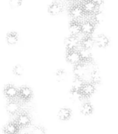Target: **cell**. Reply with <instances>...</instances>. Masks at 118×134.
<instances>
[{"instance_id": "obj_1", "label": "cell", "mask_w": 118, "mask_h": 134, "mask_svg": "<svg viewBox=\"0 0 118 134\" xmlns=\"http://www.w3.org/2000/svg\"><path fill=\"white\" fill-rule=\"evenodd\" d=\"M32 121L30 115L26 111L19 112L17 114V116L16 118V123L18 126L20 127V128H25L30 126Z\"/></svg>"}, {"instance_id": "obj_2", "label": "cell", "mask_w": 118, "mask_h": 134, "mask_svg": "<svg viewBox=\"0 0 118 134\" xmlns=\"http://www.w3.org/2000/svg\"><path fill=\"white\" fill-rule=\"evenodd\" d=\"M18 97L23 101H29L33 97V91L32 89L27 86H21L18 89Z\"/></svg>"}, {"instance_id": "obj_3", "label": "cell", "mask_w": 118, "mask_h": 134, "mask_svg": "<svg viewBox=\"0 0 118 134\" xmlns=\"http://www.w3.org/2000/svg\"><path fill=\"white\" fill-rule=\"evenodd\" d=\"M95 90V85L91 82H85L80 90V92L83 99H88L94 93Z\"/></svg>"}, {"instance_id": "obj_4", "label": "cell", "mask_w": 118, "mask_h": 134, "mask_svg": "<svg viewBox=\"0 0 118 134\" xmlns=\"http://www.w3.org/2000/svg\"><path fill=\"white\" fill-rule=\"evenodd\" d=\"M6 109L8 114L11 115H15L20 112V106L19 102H17L15 99L9 100L6 106Z\"/></svg>"}, {"instance_id": "obj_5", "label": "cell", "mask_w": 118, "mask_h": 134, "mask_svg": "<svg viewBox=\"0 0 118 134\" xmlns=\"http://www.w3.org/2000/svg\"><path fill=\"white\" fill-rule=\"evenodd\" d=\"M3 94L9 100H13L18 97V89L13 84H7L3 89Z\"/></svg>"}, {"instance_id": "obj_6", "label": "cell", "mask_w": 118, "mask_h": 134, "mask_svg": "<svg viewBox=\"0 0 118 134\" xmlns=\"http://www.w3.org/2000/svg\"><path fill=\"white\" fill-rule=\"evenodd\" d=\"M73 71L74 75L75 77L83 78V79L87 74V73H89L87 69H86V65L82 63L75 64Z\"/></svg>"}, {"instance_id": "obj_7", "label": "cell", "mask_w": 118, "mask_h": 134, "mask_svg": "<svg viewBox=\"0 0 118 134\" xmlns=\"http://www.w3.org/2000/svg\"><path fill=\"white\" fill-rule=\"evenodd\" d=\"M65 58L68 63L74 64V65L81 63L79 51H77L76 49L67 50V53H66Z\"/></svg>"}, {"instance_id": "obj_8", "label": "cell", "mask_w": 118, "mask_h": 134, "mask_svg": "<svg viewBox=\"0 0 118 134\" xmlns=\"http://www.w3.org/2000/svg\"><path fill=\"white\" fill-rule=\"evenodd\" d=\"M3 131L4 134H18L20 131V127L15 121H12L5 125Z\"/></svg>"}, {"instance_id": "obj_9", "label": "cell", "mask_w": 118, "mask_h": 134, "mask_svg": "<svg viewBox=\"0 0 118 134\" xmlns=\"http://www.w3.org/2000/svg\"><path fill=\"white\" fill-rule=\"evenodd\" d=\"M95 30V24L93 22L86 20L81 24V33L84 34L85 36H90L93 34Z\"/></svg>"}, {"instance_id": "obj_10", "label": "cell", "mask_w": 118, "mask_h": 134, "mask_svg": "<svg viewBox=\"0 0 118 134\" xmlns=\"http://www.w3.org/2000/svg\"><path fill=\"white\" fill-rule=\"evenodd\" d=\"M80 43L79 40L76 36H70L65 40V46L67 50L76 49Z\"/></svg>"}, {"instance_id": "obj_11", "label": "cell", "mask_w": 118, "mask_h": 134, "mask_svg": "<svg viewBox=\"0 0 118 134\" xmlns=\"http://www.w3.org/2000/svg\"><path fill=\"white\" fill-rule=\"evenodd\" d=\"M79 53L81 63L86 64L93 61V55L90 52V50L82 48L79 51Z\"/></svg>"}, {"instance_id": "obj_12", "label": "cell", "mask_w": 118, "mask_h": 134, "mask_svg": "<svg viewBox=\"0 0 118 134\" xmlns=\"http://www.w3.org/2000/svg\"><path fill=\"white\" fill-rule=\"evenodd\" d=\"M94 43L100 48H106L110 43V40L104 34H99L94 39Z\"/></svg>"}, {"instance_id": "obj_13", "label": "cell", "mask_w": 118, "mask_h": 134, "mask_svg": "<svg viewBox=\"0 0 118 134\" xmlns=\"http://www.w3.org/2000/svg\"><path fill=\"white\" fill-rule=\"evenodd\" d=\"M69 30L71 36H78L80 33H81V23H79L77 20L71 21L69 26Z\"/></svg>"}, {"instance_id": "obj_14", "label": "cell", "mask_w": 118, "mask_h": 134, "mask_svg": "<svg viewBox=\"0 0 118 134\" xmlns=\"http://www.w3.org/2000/svg\"><path fill=\"white\" fill-rule=\"evenodd\" d=\"M80 43H81V46L83 49L88 50L91 49L95 45L94 39H93L90 36H86L85 38H83Z\"/></svg>"}, {"instance_id": "obj_15", "label": "cell", "mask_w": 118, "mask_h": 134, "mask_svg": "<svg viewBox=\"0 0 118 134\" xmlns=\"http://www.w3.org/2000/svg\"><path fill=\"white\" fill-rule=\"evenodd\" d=\"M58 118L62 121H67L72 116V111L70 109L67 107H63L60 109L58 112Z\"/></svg>"}, {"instance_id": "obj_16", "label": "cell", "mask_w": 118, "mask_h": 134, "mask_svg": "<svg viewBox=\"0 0 118 134\" xmlns=\"http://www.w3.org/2000/svg\"><path fill=\"white\" fill-rule=\"evenodd\" d=\"M84 13L85 12H84L82 7H80V6H75V7H72L70 11V15L73 19H75V20L81 19L83 16Z\"/></svg>"}, {"instance_id": "obj_17", "label": "cell", "mask_w": 118, "mask_h": 134, "mask_svg": "<svg viewBox=\"0 0 118 134\" xmlns=\"http://www.w3.org/2000/svg\"><path fill=\"white\" fill-rule=\"evenodd\" d=\"M48 11V13L51 15L55 16V15H59L62 12L63 8H62V6L59 3H53L49 6Z\"/></svg>"}, {"instance_id": "obj_18", "label": "cell", "mask_w": 118, "mask_h": 134, "mask_svg": "<svg viewBox=\"0 0 118 134\" xmlns=\"http://www.w3.org/2000/svg\"><path fill=\"white\" fill-rule=\"evenodd\" d=\"M19 41V35L15 32H9L6 35V42L9 45L13 46Z\"/></svg>"}, {"instance_id": "obj_19", "label": "cell", "mask_w": 118, "mask_h": 134, "mask_svg": "<svg viewBox=\"0 0 118 134\" xmlns=\"http://www.w3.org/2000/svg\"><path fill=\"white\" fill-rule=\"evenodd\" d=\"M94 111V107L90 103L86 102L83 104L81 107V113L85 116L91 115Z\"/></svg>"}, {"instance_id": "obj_20", "label": "cell", "mask_w": 118, "mask_h": 134, "mask_svg": "<svg viewBox=\"0 0 118 134\" xmlns=\"http://www.w3.org/2000/svg\"><path fill=\"white\" fill-rule=\"evenodd\" d=\"M96 5L92 0H90V1H88V2H85L84 3L83 6L82 7V8L85 13H93L95 11L96 8Z\"/></svg>"}, {"instance_id": "obj_21", "label": "cell", "mask_w": 118, "mask_h": 134, "mask_svg": "<svg viewBox=\"0 0 118 134\" xmlns=\"http://www.w3.org/2000/svg\"><path fill=\"white\" fill-rule=\"evenodd\" d=\"M69 97L70 99H71L73 101H75V102L80 101V100H81L82 99H83L80 91L74 90H72V89H71V90H70Z\"/></svg>"}, {"instance_id": "obj_22", "label": "cell", "mask_w": 118, "mask_h": 134, "mask_svg": "<svg viewBox=\"0 0 118 134\" xmlns=\"http://www.w3.org/2000/svg\"><path fill=\"white\" fill-rule=\"evenodd\" d=\"M85 81L83 80V78H76L75 77V79L73 80L72 83V87L71 89L74 90H77V91H80L82 87V86H83L84 83H85Z\"/></svg>"}, {"instance_id": "obj_23", "label": "cell", "mask_w": 118, "mask_h": 134, "mask_svg": "<svg viewBox=\"0 0 118 134\" xmlns=\"http://www.w3.org/2000/svg\"><path fill=\"white\" fill-rule=\"evenodd\" d=\"M104 19V13L101 10H98V11H96L93 16V21L96 24H100L103 22Z\"/></svg>"}, {"instance_id": "obj_24", "label": "cell", "mask_w": 118, "mask_h": 134, "mask_svg": "<svg viewBox=\"0 0 118 134\" xmlns=\"http://www.w3.org/2000/svg\"><path fill=\"white\" fill-rule=\"evenodd\" d=\"M90 74V78H91L92 82L94 85L99 84L101 82V77L100 75V73L98 70H94Z\"/></svg>"}, {"instance_id": "obj_25", "label": "cell", "mask_w": 118, "mask_h": 134, "mask_svg": "<svg viewBox=\"0 0 118 134\" xmlns=\"http://www.w3.org/2000/svg\"><path fill=\"white\" fill-rule=\"evenodd\" d=\"M66 78H67V73H66L65 70L63 69H58L55 72V78H56L57 81L61 82H63L65 80Z\"/></svg>"}, {"instance_id": "obj_26", "label": "cell", "mask_w": 118, "mask_h": 134, "mask_svg": "<svg viewBox=\"0 0 118 134\" xmlns=\"http://www.w3.org/2000/svg\"><path fill=\"white\" fill-rule=\"evenodd\" d=\"M13 73L15 74L17 76H20L24 73V69L20 64H17V65L15 66L13 69Z\"/></svg>"}, {"instance_id": "obj_27", "label": "cell", "mask_w": 118, "mask_h": 134, "mask_svg": "<svg viewBox=\"0 0 118 134\" xmlns=\"http://www.w3.org/2000/svg\"><path fill=\"white\" fill-rule=\"evenodd\" d=\"M32 134H46V129L42 126H34L32 130Z\"/></svg>"}, {"instance_id": "obj_28", "label": "cell", "mask_w": 118, "mask_h": 134, "mask_svg": "<svg viewBox=\"0 0 118 134\" xmlns=\"http://www.w3.org/2000/svg\"><path fill=\"white\" fill-rule=\"evenodd\" d=\"M22 2H23L22 0H9V5L12 8H17L20 7L22 4Z\"/></svg>"}, {"instance_id": "obj_29", "label": "cell", "mask_w": 118, "mask_h": 134, "mask_svg": "<svg viewBox=\"0 0 118 134\" xmlns=\"http://www.w3.org/2000/svg\"><path fill=\"white\" fill-rule=\"evenodd\" d=\"M92 1H93L96 5L100 6L101 5H103L106 0H92Z\"/></svg>"}]
</instances>
